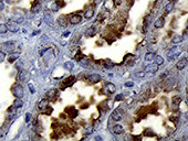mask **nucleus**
Wrapping results in <instances>:
<instances>
[{"label":"nucleus","instance_id":"nucleus-39","mask_svg":"<svg viewBox=\"0 0 188 141\" xmlns=\"http://www.w3.org/2000/svg\"><path fill=\"white\" fill-rule=\"evenodd\" d=\"M30 120V114H27V117H26V121L28 122Z\"/></svg>","mask_w":188,"mask_h":141},{"label":"nucleus","instance_id":"nucleus-19","mask_svg":"<svg viewBox=\"0 0 188 141\" xmlns=\"http://www.w3.org/2000/svg\"><path fill=\"white\" fill-rule=\"evenodd\" d=\"M58 22H59V24H60L61 26H66L68 25V20H66V18L65 17H60L58 19Z\"/></svg>","mask_w":188,"mask_h":141},{"label":"nucleus","instance_id":"nucleus-36","mask_svg":"<svg viewBox=\"0 0 188 141\" xmlns=\"http://www.w3.org/2000/svg\"><path fill=\"white\" fill-rule=\"evenodd\" d=\"M133 85H134V83H133V82H127V83H125V86L126 87H133Z\"/></svg>","mask_w":188,"mask_h":141},{"label":"nucleus","instance_id":"nucleus-4","mask_svg":"<svg viewBox=\"0 0 188 141\" xmlns=\"http://www.w3.org/2000/svg\"><path fill=\"white\" fill-rule=\"evenodd\" d=\"M48 106H49V100L48 99H41L38 104V108L41 110V111H44V110L48 108Z\"/></svg>","mask_w":188,"mask_h":141},{"label":"nucleus","instance_id":"nucleus-42","mask_svg":"<svg viewBox=\"0 0 188 141\" xmlns=\"http://www.w3.org/2000/svg\"><path fill=\"white\" fill-rule=\"evenodd\" d=\"M39 33V31H36V32H33V33H32V35H36V34H38Z\"/></svg>","mask_w":188,"mask_h":141},{"label":"nucleus","instance_id":"nucleus-1","mask_svg":"<svg viewBox=\"0 0 188 141\" xmlns=\"http://www.w3.org/2000/svg\"><path fill=\"white\" fill-rule=\"evenodd\" d=\"M12 93H13V95L18 98L23 97V94H24L23 87H22L21 85H19V84H15V85L12 86Z\"/></svg>","mask_w":188,"mask_h":141},{"label":"nucleus","instance_id":"nucleus-35","mask_svg":"<svg viewBox=\"0 0 188 141\" xmlns=\"http://www.w3.org/2000/svg\"><path fill=\"white\" fill-rule=\"evenodd\" d=\"M122 99H123V95H122V94H120V95H117V96H116V98H115V100H116V101H118V100H122Z\"/></svg>","mask_w":188,"mask_h":141},{"label":"nucleus","instance_id":"nucleus-8","mask_svg":"<svg viewBox=\"0 0 188 141\" xmlns=\"http://www.w3.org/2000/svg\"><path fill=\"white\" fill-rule=\"evenodd\" d=\"M7 26H8V30L11 32H17L19 30V26H18L17 22H9L7 24Z\"/></svg>","mask_w":188,"mask_h":141},{"label":"nucleus","instance_id":"nucleus-31","mask_svg":"<svg viewBox=\"0 0 188 141\" xmlns=\"http://www.w3.org/2000/svg\"><path fill=\"white\" fill-rule=\"evenodd\" d=\"M59 3L58 2H54L52 6H51V9H52V11H58V9H59Z\"/></svg>","mask_w":188,"mask_h":141},{"label":"nucleus","instance_id":"nucleus-23","mask_svg":"<svg viewBox=\"0 0 188 141\" xmlns=\"http://www.w3.org/2000/svg\"><path fill=\"white\" fill-rule=\"evenodd\" d=\"M74 82H75V76H70L69 78H66V81H65V85H66V86H71Z\"/></svg>","mask_w":188,"mask_h":141},{"label":"nucleus","instance_id":"nucleus-13","mask_svg":"<svg viewBox=\"0 0 188 141\" xmlns=\"http://www.w3.org/2000/svg\"><path fill=\"white\" fill-rule=\"evenodd\" d=\"M183 40H184V36L177 34V35H174V38L171 39V42H173L174 44H179L183 42Z\"/></svg>","mask_w":188,"mask_h":141},{"label":"nucleus","instance_id":"nucleus-43","mask_svg":"<svg viewBox=\"0 0 188 141\" xmlns=\"http://www.w3.org/2000/svg\"><path fill=\"white\" fill-rule=\"evenodd\" d=\"M174 1H178V0H174Z\"/></svg>","mask_w":188,"mask_h":141},{"label":"nucleus","instance_id":"nucleus-14","mask_svg":"<svg viewBox=\"0 0 188 141\" xmlns=\"http://www.w3.org/2000/svg\"><path fill=\"white\" fill-rule=\"evenodd\" d=\"M112 119H113L114 121H120V120L122 119V115L120 114L118 110H115V111L112 112Z\"/></svg>","mask_w":188,"mask_h":141},{"label":"nucleus","instance_id":"nucleus-22","mask_svg":"<svg viewBox=\"0 0 188 141\" xmlns=\"http://www.w3.org/2000/svg\"><path fill=\"white\" fill-rule=\"evenodd\" d=\"M66 112H70V114H71V117H76V116H77V110H75L73 107L66 108Z\"/></svg>","mask_w":188,"mask_h":141},{"label":"nucleus","instance_id":"nucleus-37","mask_svg":"<svg viewBox=\"0 0 188 141\" xmlns=\"http://www.w3.org/2000/svg\"><path fill=\"white\" fill-rule=\"evenodd\" d=\"M46 51H48V49H43V50H40V55H43Z\"/></svg>","mask_w":188,"mask_h":141},{"label":"nucleus","instance_id":"nucleus-27","mask_svg":"<svg viewBox=\"0 0 188 141\" xmlns=\"http://www.w3.org/2000/svg\"><path fill=\"white\" fill-rule=\"evenodd\" d=\"M18 58H19V54H18V53H17V54H12V55H10V56H9L8 61H9V63H13Z\"/></svg>","mask_w":188,"mask_h":141},{"label":"nucleus","instance_id":"nucleus-40","mask_svg":"<svg viewBox=\"0 0 188 141\" xmlns=\"http://www.w3.org/2000/svg\"><path fill=\"white\" fill-rule=\"evenodd\" d=\"M3 7H5V6H3V2L1 1V0H0V10H2Z\"/></svg>","mask_w":188,"mask_h":141},{"label":"nucleus","instance_id":"nucleus-41","mask_svg":"<svg viewBox=\"0 0 188 141\" xmlns=\"http://www.w3.org/2000/svg\"><path fill=\"white\" fill-rule=\"evenodd\" d=\"M69 34H70V32H64V33H63V36H68L69 35Z\"/></svg>","mask_w":188,"mask_h":141},{"label":"nucleus","instance_id":"nucleus-5","mask_svg":"<svg viewBox=\"0 0 188 141\" xmlns=\"http://www.w3.org/2000/svg\"><path fill=\"white\" fill-rule=\"evenodd\" d=\"M82 19L83 18L80 15H73L72 17L70 18V23L71 24H79V23H81Z\"/></svg>","mask_w":188,"mask_h":141},{"label":"nucleus","instance_id":"nucleus-38","mask_svg":"<svg viewBox=\"0 0 188 141\" xmlns=\"http://www.w3.org/2000/svg\"><path fill=\"white\" fill-rule=\"evenodd\" d=\"M29 87H30V91H31V93H34V88L31 84H29Z\"/></svg>","mask_w":188,"mask_h":141},{"label":"nucleus","instance_id":"nucleus-7","mask_svg":"<svg viewBox=\"0 0 188 141\" xmlns=\"http://www.w3.org/2000/svg\"><path fill=\"white\" fill-rule=\"evenodd\" d=\"M115 91H116V86H115V85H114V84H112V83H109V84H106L104 93H105V94H112V93H114Z\"/></svg>","mask_w":188,"mask_h":141},{"label":"nucleus","instance_id":"nucleus-12","mask_svg":"<svg viewBox=\"0 0 188 141\" xmlns=\"http://www.w3.org/2000/svg\"><path fill=\"white\" fill-rule=\"evenodd\" d=\"M123 131H124V129L121 124H115V126L113 127V133L121 134V133H123Z\"/></svg>","mask_w":188,"mask_h":141},{"label":"nucleus","instance_id":"nucleus-16","mask_svg":"<svg viewBox=\"0 0 188 141\" xmlns=\"http://www.w3.org/2000/svg\"><path fill=\"white\" fill-rule=\"evenodd\" d=\"M95 28L94 26H90V28H87L86 30H85V35L86 36H94V34H95Z\"/></svg>","mask_w":188,"mask_h":141},{"label":"nucleus","instance_id":"nucleus-10","mask_svg":"<svg viewBox=\"0 0 188 141\" xmlns=\"http://www.w3.org/2000/svg\"><path fill=\"white\" fill-rule=\"evenodd\" d=\"M164 24H165V19L163 17H160V18H158V19H156L154 25H155V28H157V29H160V28L164 26Z\"/></svg>","mask_w":188,"mask_h":141},{"label":"nucleus","instance_id":"nucleus-24","mask_svg":"<svg viewBox=\"0 0 188 141\" xmlns=\"http://www.w3.org/2000/svg\"><path fill=\"white\" fill-rule=\"evenodd\" d=\"M23 20H24V18L22 17V16H17V15L13 16V21L17 22V23H22Z\"/></svg>","mask_w":188,"mask_h":141},{"label":"nucleus","instance_id":"nucleus-25","mask_svg":"<svg viewBox=\"0 0 188 141\" xmlns=\"http://www.w3.org/2000/svg\"><path fill=\"white\" fill-rule=\"evenodd\" d=\"M113 66H114V64L113 63L111 62V61H105V62H104V67H105L106 69H112L113 68Z\"/></svg>","mask_w":188,"mask_h":141},{"label":"nucleus","instance_id":"nucleus-32","mask_svg":"<svg viewBox=\"0 0 188 141\" xmlns=\"http://www.w3.org/2000/svg\"><path fill=\"white\" fill-rule=\"evenodd\" d=\"M64 67H65V68H68V69H72V68H73V63H72V62L65 63V64H64Z\"/></svg>","mask_w":188,"mask_h":141},{"label":"nucleus","instance_id":"nucleus-15","mask_svg":"<svg viewBox=\"0 0 188 141\" xmlns=\"http://www.w3.org/2000/svg\"><path fill=\"white\" fill-rule=\"evenodd\" d=\"M155 56H156V54H155L154 52H148V53H146V55H145V61L152 62V61H154Z\"/></svg>","mask_w":188,"mask_h":141},{"label":"nucleus","instance_id":"nucleus-18","mask_svg":"<svg viewBox=\"0 0 188 141\" xmlns=\"http://www.w3.org/2000/svg\"><path fill=\"white\" fill-rule=\"evenodd\" d=\"M13 106H15L16 108H21L22 106H23V101H22L21 98H16L15 101H13Z\"/></svg>","mask_w":188,"mask_h":141},{"label":"nucleus","instance_id":"nucleus-11","mask_svg":"<svg viewBox=\"0 0 188 141\" xmlns=\"http://www.w3.org/2000/svg\"><path fill=\"white\" fill-rule=\"evenodd\" d=\"M93 16H94V8L93 7L87 8L86 11H85V15H84L85 19H91Z\"/></svg>","mask_w":188,"mask_h":141},{"label":"nucleus","instance_id":"nucleus-33","mask_svg":"<svg viewBox=\"0 0 188 141\" xmlns=\"http://www.w3.org/2000/svg\"><path fill=\"white\" fill-rule=\"evenodd\" d=\"M5 58H6V53L2 52V51H0V63L3 62V61H5Z\"/></svg>","mask_w":188,"mask_h":141},{"label":"nucleus","instance_id":"nucleus-3","mask_svg":"<svg viewBox=\"0 0 188 141\" xmlns=\"http://www.w3.org/2000/svg\"><path fill=\"white\" fill-rule=\"evenodd\" d=\"M86 78H87V81H89L90 83L96 84V83H99V82L101 81V79H102V77L100 76L99 74H96V73H94V74H91V75H89V76H87Z\"/></svg>","mask_w":188,"mask_h":141},{"label":"nucleus","instance_id":"nucleus-6","mask_svg":"<svg viewBox=\"0 0 188 141\" xmlns=\"http://www.w3.org/2000/svg\"><path fill=\"white\" fill-rule=\"evenodd\" d=\"M158 71V65L155 63V64H150V65H147L145 67V72H148V73H156Z\"/></svg>","mask_w":188,"mask_h":141},{"label":"nucleus","instance_id":"nucleus-28","mask_svg":"<svg viewBox=\"0 0 188 141\" xmlns=\"http://www.w3.org/2000/svg\"><path fill=\"white\" fill-rule=\"evenodd\" d=\"M8 31V26L7 24H0V33L3 34Z\"/></svg>","mask_w":188,"mask_h":141},{"label":"nucleus","instance_id":"nucleus-30","mask_svg":"<svg viewBox=\"0 0 188 141\" xmlns=\"http://www.w3.org/2000/svg\"><path fill=\"white\" fill-rule=\"evenodd\" d=\"M180 101H181V99H180V97H178V96H176V97L173 98V104H174V105L177 106L179 103H180Z\"/></svg>","mask_w":188,"mask_h":141},{"label":"nucleus","instance_id":"nucleus-21","mask_svg":"<svg viewBox=\"0 0 188 141\" xmlns=\"http://www.w3.org/2000/svg\"><path fill=\"white\" fill-rule=\"evenodd\" d=\"M154 61H155V63H156L158 66L164 63V58H163L160 55H156V56H155V58H154Z\"/></svg>","mask_w":188,"mask_h":141},{"label":"nucleus","instance_id":"nucleus-17","mask_svg":"<svg viewBox=\"0 0 188 141\" xmlns=\"http://www.w3.org/2000/svg\"><path fill=\"white\" fill-rule=\"evenodd\" d=\"M174 7H175V3L174 2H168L166 6H165V13H169V12H171L173 11V9H174Z\"/></svg>","mask_w":188,"mask_h":141},{"label":"nucleus","instance_id":"nucleus-20","mask_svg":"<svg viewBox=\"0 0 188 141\" xmlns=\"http://www.w3.org/2000/svg\"><path fill=\"white\" fill-rule=\"evenodd\" d=\"M44 20L48 24H52L53 23V19H52V16L49 15L48 12H46V15H44Z\"/></svg>","mask_w":188,"mask_h":141},{"label":"nucleus","instance_id":"nucleus-29","mask_svg":"<svg viewBox=\"0 0 188 141\" xmlns=\"http://www.w3.org/2000/svg\"><path fill=\"white\" fill-rule=\"evenodd\" d=\"M40 7H41V6L39 5L38 2H36V3H34V6H33V7H32L31 11H32V12H34V13H36V12H38L39 10H40Z\"/></svg>","mask_w":188,"mask_h":141},{"label":"nucleus","instance_id":"nucleus-26","mask_svg":"<svg viewBox=\"0 0 188 141\" xmlns=\"http://www.w3.org/2000/svg\"><path fill=\"white\" fill-rule=\"evenodd\" d=\"M93 131H94V127L93 126H89V127H86V128H85L84 133H85V136H89V134H91Z\"/></svg>","mask_w":188,"mask_h":141},{"label":"nucleus","instance_id":"nucleus-9","mask_svg":"<svg viewBox=\"0 0 188 141\" xmlns=\"http://www.w3.org/2000/svg\"><path fill=\"white\" fill-rule=\"evenodd\" d=\"M187 65V58H180V60L177 62V64H176V67H177V69H183L184 67Z\"/></svg>","mask_w":188,"mask_h":141},{"label":"nucleus","instance_id":"nucleus-34","mask_svg":"<svg viewBox=\"0 0 188 141\" xmlns=\"http://www.w3.org/2000/svg\"><path fill=\"white\" fill-rule=\"evenodd\" d=\"M136 75L140 78H143V77H145V72H138V73H136Z\"/></svg>","mask_w":188,"mask_h":141},{"label":"nucleus","instance_id":"nucleus-2","mask_svg":"<svg viewBox=\"0 0 188 141\" xmlns=\"http://www.w3.org/2000/svg\"><path fill=\"white\" fill-rule=\"evenodd\" d=\"M179 55H180V50L177 48H174L167 52V58H168L169 61L175 60V58H176L177 56H179Z\"/></svg>","mask_w":188,"mask_h":141}]
</instances>
